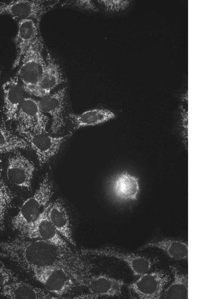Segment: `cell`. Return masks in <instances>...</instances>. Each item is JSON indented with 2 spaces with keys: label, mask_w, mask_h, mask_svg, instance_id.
Returning a JSON list of instances; mask_svg holds the SVG:
<instances>
[{
  "label": "cell",
  "mask_w": 199,
  "mask_h": 299,
  "mask_svg": "<svg viewBox=\"0 0 199 299\" xmlns=\"http://www.w3.org/2000/svg\"><path fill=\"white\" fill-rule=\"evenodd\" d=\"M0 256L30 273L45 267H62L69 272L79 286L93 274L94 268L92 263L72 249H64L39 240L20 237L0 241Z\"/></svg>",
  "instance_id": "1"
},
{
  "label": "cell",
  "mask_w": 199,
  "mask_h": 299,
  "mask_svg": "<svg viewBox=\"0 0 199 299\" xmlns=\"http://www.w3.org/2000/svg\"><path fill=\"white\" fill-rule=\"evenodd\" d=\"M44 54V44L41 36L30 46L18 66L15 76L29 95L34 96L44 73L46 66Z\"/></svg>",
  "instance_id": "2"
},
{
  "label": "cell",
  "mask_w": 199,
  "mask_h": 299,
  "mask_svg": "<svg viewBox=\"0 0 199 299\" xmlns=\"http://www.w3.org/2000/svg\"><path fill=\"white\" fill-rule=\"evenodd\" d=\"M53 193L52 181L47 174L35 192L23 202L12 218L11 222L12 229L20 232L35 220L50 202Z\"/></svg>",
  "instance_id": "3"
},
{
  "label": "cell",
  "mask_w": 199,
  "mask_h": 299,
  "mask_svg": "<svg viewBox=\"0 0 199 299\" xmlns=\"http://www.w3.org/2000/svg\"><path fill=\"white\" fill-rule=\"evenodd\" d=\"M31 273L46 291L56 298L69 295L77 285L69 272L59 266L38 268Z\"/></svg>",
  "instance_id": "4"
},
{
  "label": "cell",
  "mask_w": 199,
  "mask_h": 299,
  "mask_svg": "<svg viewBox=\"0 0 199 299\" xmlns=\"http://www.w3.org/2000/svg\"><path fill=\"white\" fill-rule=\"evenodd\" d=\"M60 3L52 0H17L0 2V16L8 15L17 22L32 19L39 23L44 14Z\"/></svg>",
  "instance_id": "5"
},
{
  "label": "cell",
  "mask_w": 199,
  "mask_h": 299,
  "mask_svg": "<svg viewBox=\"0 0 199 299\" xmlns=\"http://www.w3.org/2000/svg\"><path fill=\"white\" fill-rule=\"evenodd\" d=\"M35 152L39 163L43 165L47 163L59 151L63 144L71 134L54 137L46 133H35L25 130H17Z\"/></svg>",
  "instance_id": "6"
},
{
  "label": "cell",
  "mask_w": 199,
  "mask_h": 299,
  "mask_svg": "<svg viewBox=\"0 0 199 299\" xmlns=\"http://www.w3.org/2000/svg\"><path fill=\"white\" fill-rule=\"evenodd\" d=\"M171 280L170 275L163 270L144 274L128 288L136 298L141 299H159Z\"/></svg>",
  "instance_id": "7"
},
{
  "label": "cell",
  "mask_w": 199,
  "mask_h": 299,
  "mask_svg": "<svg viewBox=\"0 0 199 299\" xmlns=\"http://www.w3.org/2000/svg\"><path fill=\"white\" fill-rule=\"evenodd\" d=\"M21 238L39 240L64 249H71L49 220L46 207L39 217L19 232Z\"/></svg>",
  "instance_id": "8"
},
{
  "label": "cell",
  "mask_w": 199,
  "mask_h": 299,
  "mask_svg": "<svg viewBox=\"0 0 199 299\" xmlns=\"http://www.w3.org/2000/svg\"><path fill=\"white\" fill-rule=\"evenodd\" d=\"M79 253L83 256H104L120 260L125 262L133 275L137 277L149 272L153 265L152 260L147 256L122 251L108 247L82 248L80 250Z\"/></svg>",
  "instance_id": "9"
},
{
  "label": "cell",
  "mask_w": 199,
  "mask_h": 299,
  "mask_svg": "<svg viewBox=\"0 0 199 299\" xmlns=\"http://www.w3.org/2000/svg\"><path fill=\"white\" fill-rule=\"evenodd\" d=\"M15 120L17 122L16 130L46 133L48 119L40 110L38 100L34 99L25 97Z\"/></svg>",
  "instance_id": "10"
},
{
  "label": "cell",
  "mask_w": 199,
  "mask_h": 299,
  "mask_svg": "<svg viewBox=\"0 0 199 299\" xmlns=\"http://www.w3.org/2000/svg\"><path fill=\"white\" fill-rule=\"evenodd\" d=\"M107 192L115 202L125 203L136 201L140 193L138 178L127 172H121L108 181Z\"/></svg>",
  "instance_id": "11"
},
{
  "label": "cell",
  "mask_w": 199,
  "mask_h": 299,
  "mask_svg": "<svg viewBox=\"0 0 199 299\" xmlns=\"http://www.w3.org/2000/svg\"><path fill=\"white\" fill-rule=\"evenodd\" d=\"M35 170V165L31 160L15 151L8 158L6 176L12 185L31 190Z\"/></svg>",
  "instance_id": "12"
},
{
  "label": "cell",
  "mask_w": 199,
  "mask_h": 299,
  "mask_svg": "<svg viewBox=\"0 0 199 299\" xmlns=\"http://www.w3.org/2000/svg\"><path fill=\"white\" fill-rule=\"evenodd\" d=\"M66 100L67 88L63 87L38 100L41 111L51 117L50 130L53 134L59 132L65 125Z\"/></svg>",
  "instance_id": "13"
},
{
  "label": "cell",
  "mask_w": 199,
  "mask_h": 299,
  "mask_svg": "<svg viewBox=\"0 0 199 299\" xmlns=\"http://www.w3.org/2000/svg\"><path fill=\"white\" fill-rule=\"evenodd\" d=\"M41 36L39 23L32 19L18 22L17 29L14 39L16 55L12 68L18 67L21 59L30 46Z\"/></svg>",
  "instance_id": "14"
},
{
  "label": "cell",
  "mask_w": 199,
  "mask_h": 299,
  "mask_svg": "<svg viewBox=\"0 0 199 299\" xmlns=\"http://www.w3.org/2000/svg\"><path fill=\"white\" fill-rule=\"evenodd\" d=\"M124 285L123 280L101 274H92L85 279L81 286L88 289L93 299H97L103 296H119Z\"/></svg>",
  "instance_id": "15"
},
{
  "label": "cell",
  "mask_w": 199,
  "mask_h": 299,
  "mask_svg": "<svg viewBox=\"0 0 199 299\" xmlns=\"http://www.w3.org/2000/svg\"><path fill=\"white\" fill-rule=\"evenodd\" d=\"M47 216L62 237L70 244L76 246L68 211L62 198L50 202L46 206Z\"/></svg>",
  "instance_id": "16"
},
{
  "label": "cell",
  "mask_w": 199,
  "mask_h": 299,
  "mask_svg": "<svg viewBox=\"0 0 199 299\" xmlns=\"http://www.w3.org/2000/svg\"><path fill=\"white\" fill-rule=\"evenodd\" d=\"M45 57V69L34 95L41 98L50 94L58 86L66 81L62 69L54 57L49 52Z\"/></svg>",
  "instance_id": "17"
},
{
  "label": "cell",
  "mask_w": 199,
  "mask_h": 299,
  "mask_svg": "<svg viewBox=\"0 0 199 299\" xmlns=\"http://www.w3.org/2000/svg\"><path fill=\"white\" fill-rule=\"evenodd\" d=\"M3 96V111L7 121L16 119L20 104L26 93L19 79L15 75L10 78L2 86Z\"/></svg>",
  "instance_id": "18"
},
{
  "label": "cell",
  "mask_w": 199,
  "mask_h": 299,
  "mask_svg": "<svg viewBox=\"0 0 199 299\" xmlns=\"http://www.w3.org/2000/svg\"><path fill=\"white\" fill-rule=\"evenodd\" d=\"M0 294L7 299H41L56 298L45 289L34 286L18 279L10 282L0 292Z\"/></svg>",
  "instance_id": "19"
},
{
  "label": "cell",
  "mask_w": 199,
  "mask_h": 299,
  "mask_svg": "<svg viewBox=\"0 0 199 299\" xmlns=\"http://www.w3.org/2000/svg\"><path fill=\"white\" fill-rule=\"evenodd\" d=\"M149 248L158 249L175 260L180 261L188 259V243L180 239L165 238L155 240L145 244L140 249L143 250Z\"/></svg>",
  "instance_id": "20"
},
{
  "label": "cell",
  "mask_w": 199,
  "mask_h": 299,
  "mask_svg": "<svg viewBox=\"0 0 199 299\" xmlns=\"http://www.w3.org/2000/svg\"><path fill=\"white\" fill-rule=\"evenodd\" d=\"M115 117L114 114L108 110L94 109L86 111L81 114H70L69 118L75 129L95 126L107 122Z\"/></svg>",
  "instance_id": "21"
},
{
  "label": "cell",
  "mask_w": 199,
  "mask_h": 299,
  "mask_svg": "<svg viewBox=\"0 0 199 299\" xmlns=\"http://www.w3.org/2000/svg\"><path fill=\"white\" fill-rule=\"evenodd\" d=\"M170 269L173 275L172 283L165 288L162 296L165 299H188V274H183L178 268L170 265Z\"/></svg>",
  "instance_id": "22"
},
{
  "label": "cell",
  "mask_w": 199,
  "mask_h": 299,
  "mask_svg": "<svg viewBox=\"0 0 199 299\" xmlns=\"http://www.w3.org/2000/svg\"><path fill=\"white\" fill-rule=\"evenodd\" d=\"M29 148V144L23 138L0 124V154Z\"/></svg>",
  "instance_id": "23"
},
{
  "label": "cell",
  "mask_w": 199,
  "mask_h": 299,
  "mask_svg": "<svg viewBox=\"0 0 199 299\" xmlns=\"http://www.w3.org/2000/svg\"><path fill=\"white\" fill-rule=\"evenodd\" d=\"M13 199V194L4 180L2 168L0 166V231L4 229L6 216Z\"/></svg>",
  "instance_id": "24"
},
{
  "label": "cell",
  "mask_w": 199,
  "mask_h": 299,
  "mask_svg": "<svg viewBox=\"0 0 199 299\" xmlns=\"http://www.w3.org/2000/svg\"><path fill=\"white\" fill-rule=\"evenodd\" d=\"M103 9L108 12H117L127 8L131 3L128 0H98Z\"/></svg>",
  "instance_id": "25"
},
{
  "label": "cell",
  "mask_w": 199,
  "mask_h": 299,
  "mask_svg": "<svg viewBox=\"0 0 199 299\" xmlns=\"http://www.w3.org/2000/svg\"><path fill=\"white\" fill-rule=\"evenodd\" d=\"M17 279L15 273L0 260V292L7 284Z\"/></svg>",
  "instance_id": "26"
},
{
  "label": "cell",
  "mask_w": 199,
  "mask_h": 299,
  "mask_svg": "<svg viewBox=\"0 0 199 299\" xmlns=\"http://www.w3.org/2000/svg\"><path fill=\"white\" fill-rule=\"evenodd\" d=\"M73 6H77L82 9L98 11L99 8L92 0H77L73 2Z\"/></svg>",
  "instance_id": "27"
},
{
  "label": "cell",
  "mask_w": 199,
  "mask_h": 299,
  "mask_svg": "<svg viewBox=\"0 0 199 299\" xmlns=\"http://www.w3.org/2000/svg\"></svg>",
  "instance_id": "28"
}]
</instances>
